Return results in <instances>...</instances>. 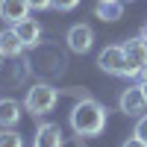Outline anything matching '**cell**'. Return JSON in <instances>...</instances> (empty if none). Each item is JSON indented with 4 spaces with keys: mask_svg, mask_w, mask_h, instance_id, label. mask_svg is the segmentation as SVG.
Masks as SVG:
<instances>
[{
    "mask_svg": "<svg viewBox=\"0 0 147 147\" xmlns=\"http://www.w3.org/2000/svg\"><path fill=\"white\" fill-rule=\"evenodd\" d=\"M21 121V103L12 97H0V124L3 127H18Z\"/></svg>",
    "mask_w": 147,
    "mask_h": 147,
    "instance_id": "cell-11",
    "label": "cell"
},
{
    "mask_svg": "<svg viewBox=\"0 0 147 147\" xmlns=\"http://www.w3.org/2000/svg\"><path fill=\"white\" fill-rule=\"evenodd\" d=\"M141 35H144V41H147V24H144V30H141Z\"/></svg>",
    "mask_w": 147,
    "mask_h": 147,
    "instance_id": "cell-20",
    "label": "cell"
},
{
    "mask_svg": "<svg viewBox=\"0 0 147 147\" xmlns=\"http://www.w3.org/2000/svg\"><path fill=\"white\" fill-rule=\"evenodd\" d=\"M62 127L59 124H50V121H44V124L35 129V144L32 147H62Z\"/></svg>",
    "mask_w": 147,
    "mask_h": 147,
    "instance_id": "cell-8",
    "label": "cell"
},
{
    "mask_svg": "<svg viewBox=\"0 0 147 147\" xmlns=\"http://www.w3.org/2000/svg\"><path fill=\"white\" fill-rule=\"evenodd\" d=\"M141 80H147V65H144V68H141Z\"/></svg>",
    "mask_w": 147,
    "mask_h": 147,
    "instance_id": "cell-19",
    "label": "cell"
},
{
    "mask_svg": "<svg viewBox=\"0 0 147 147\" xmlns=\"http://www.w3.org/2000/svg\"><path fill=\"white\" fill-rule=\"evenodd\" d=\"M65 41H68L71 53H88L94 47V30L88 24H74V27L65 32Z\"/></svg>",
    "mask_w": 147,
    "mask_h": 147,
    "instance_id": "cell-5",
    "label": "cell"
},
{
    "mask_svg": "<svg viewBox=\"0 0 147 147\" xmlns=\"http://www.w3.org/2000/svg\"><path fill=\"white\" fill-rule=\"evenodd\" d=\"M71 129L82 138H94L106 129V109L91 100V97H82V100L74 103L71 109Z\"/></svg>",
    "mask_w": 147,
    "mask_h": 147,
    "instance_id": "cell-1",
    "label": "cell"
},
{
    "mask_svg": "<svg viewBox=\"0 0 147 147\" xmlns=\"http://www.w3.org/2000/svg\"><path fill=\"white\" fill-rule=\"evenodd\" d=\"M30 3V9H35V12H44V9H53V0H27Z\"/></svg>",
    "mask_w": 147,
    "mask_h": 147,
    "instance_id": "cell-16",
    "label": "cell"
},
{
    "mask_svg": "<svg viewBox=\"0 0 147 147\" xmlns=\"http://www.w3.org/2000/svg\"><path fill=\"white\" fill-rule=\"evenodd\" d=\"M97 68L109 77H124L127 74V56H124V44H109L97 56Z\"/></svg>",
    "mask_w": 147,
    "mask_h": 147,
    "instance_id": "cell-3",
    "label": "cell"
},
{
    "mask_svg": "<svg viewBox=\"0 0 147 147\" xmlns=\"http://www.w3.org/2000/svg\"><path fill=\"white\" fill-rule=\"evenodd\" d=\"M30 3L27 0H0V21H6L9 27H15L18 21L30 18Z\"/></svg>",
    "mask_w": 147,
    "mask_h": 147,
    "instance_id": "cell-7",
    "label": "cell"
},
{
    "mask_svg": "<svg viewBox=\"0 0 147 147\" xmlns=\"http://www.w3.org/2000/svg\"><path fill=\"white\" fill-rule=\"evenodd\" d=\"M0 65H3V53H0Z\"/></svg>",
    "mask_w": 147,
    "mask_h": 147,
    "instance_id": "cell-21",
    "label": "cell"
},
{
    "mask_svg": "<svg viewBox=\"0 0 147 147\" xmlns=\"http://www.w3.org/2000/svg\"><path fill=\"white\" fill-rule=\"evenodd\" d=\"M94 15L100 21H121L124 18V0H97Z\"/></svg>",
    "mask_w": 147,
    "mask_h": 147,
    "instance_id": "cell-10",
    "label": "cell"
},
{
    "mask_svg": "<svg viewBox=\"0 0 147 147\" xmlns=\"http://www.w3.org/2000/svg\"><path fill=\"white\" fill-rule=\"evenodd\" d=\"M24 50H27V47H24V41L18 38V32L12 27L0 32V53H3V56H21Z\"/></svg>",
    "mask_w": 147,
    "mask_h": 147,
    "instance_id": "cell-12",
    "label": "cell"
},
{
    "mask_svg": "<svg viewBox=\"0 0 147 147\" xmlns=\"http://www.w3.org/2000/svg\"><path fill=\"white\" fill-rule=\"evenodd\" d=\"M80 6V0H53V9L56 12H74Z\"/></svg>",
    "mask_w": 147,
    "mask_h": 147,
    "instance_id": "cell-15",
    "label": "cell"
},
{
    "mask_svg": "<svg viewBox=\"0 0 147 147\" xmlns=\"http://www.w3.org/2000/svg\"><path fill=\"white\" fill-rule=\"evenodd\" d=\"M132 136H138V138L147 144V112H144V115L136 121V129H132Z\"/></svg>",
    "mask_w": 147,
    "mask_h": 147,
    "instance_id": "cell-14",
    "label": "cell"
},
{
    "mask_svg": "<svg viewBox=\"0 0 147 147\" xmlns=\"http://www.w3.org/2000/svg\"><path fill=\"white\" fill-rule=\"evenodd\" d=\"M0 147H24V138L12 127H3L0 129Z\"/></svg>",
    "mask_w": 147,
    "mask_h": 147,
    "instance_id": "cell-13",
    "label": "cell"
},
{
    "mask_svg": "<svg viewBox=\"0 0 147 147\" xmlns=\"http://www.w3.org/2000/svg\"><path fill=\"white\" fill-rule=\"evenodd\" d=\"M124 56H127V74L124 77H141V68L147 65V41L144 35L124 41Z\"/></svg>",
    "mask_w": 147,
    "mask_h": 147,
    "instance_id": "cell-4",
    "label": "cell"
},
{
    "mask_svg": "<svg viewBox=\"0 0 147 147\" xmlns=\"http://www.w3.org/2000/svg\"><path fill=\"white\" fill-rule=\"evenodd\" d=\"M59 100V91L47 82H35L32 88H27V97H24V109L32 115V118H41L47 112H53V106Z\"/></svg>",
    "mask_w": 147,
    "mask_h": 147,
    "instance_id": "cell-2",
    "label": "cell"
},
{
    "mask_svg": "<svg viewBox=\"0 0 147 147\" xmlns=\"http://www.w3.org/2000/svg\"><path fill=\"white\" fill-rule=\"evenodd\" d=\"M141 91H144V100H147V80H141Z\"/></svg>",
    "mask_w": 147,
    "mask_h": 147,
    "instance_id": "cell-18",
    "label": "cell"
},
{
    "mask_svg": "<svg viewBox=\"0 0 147 147\" xmlns=\"http://www.w3.org/2000/svg\"><path fill=\"white\" fill-rule=\"evenodd\" d=\"M12 30L18 32V38L24 41V47H35V44L41 41V24L35 21V18H24V21H18Z\"/></svg>",
    "mask_w": 147,
    "mask_h": 147,
    "instance_id": "cell-9",
    "label": "cell"
},
{
    "mask_svg": "<svg viewBox=\"0 0 147 147\" xmlns=\"http://www.w3.org/2000/svg\"><path fill=\"white\" fill-rule=\"evenodd\" d=\"M118 106H121V112H124V115H141L144 109H147L144 91H141V82H138V85H129V88L121 91Z\"/></svg>",
    "mask_w": 147,
    "mask_h": 147,
    "instance_id": "cell-6",
    "label": "cell"
},
{
    "mask_svg": "<svg viewBox=\"0 0 147 147\" xmlns=\"http://www.w3.org/2000/svg\"><path fill=\"white\" fill-rule=\"evenodd\" d=\"M121 147H147V144H144V141H141L138 136H129V138H127L124 144H121Z\"/></svg>",
    "mask_w": 147,
    "mask_h": 147,
    "instance_id": "cell-17",
    "label": "cell"
}]
</instances>
